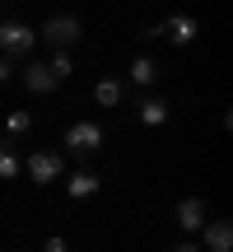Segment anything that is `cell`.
I'll return each instance as SVG.
<instances>
[{
	"mask_svg": "<svg viewBox=\"0 0 233 252\" xmlns=\"http://www.w3.org/2000/svg\"><path fill=\"white\" fill-rule=\"evenodd\" d=\"M33 33H37V42H47L52 52H65L70 42L84 37V24H80V14H52L42 28H33Z\"/></svg>",
	"mask_w": 233,
	"mask_h": 252,
	"instance_id": "cell-1",
	"label": "cell"
},
{
	"mask_svg": "<svg viewBox=\"0 0 233 252\" xmlns=\"http://www.w3.org/2000/svg\"><path fill=\"white\" fill-rule=\"evenodd\" d=\"M33 47H37V33H33L28 24H19V19H5V24H0V56L24 61Z\"/></svg>",
	"mask_w": 233,
	"mask_h": 252,
	"instance_id": "cell-2",
	"label": "cell"
},
{
	"mask_svg": "<svg viewBox=\"0 0 233 252\" xmlns=\"http://www.w3.org/2000/svg\"><path fill=\"white\" fill-rule=\"evenodd\" d=\"M24 173L37 182V187H52L56 178H65V154H56V150H33V154H28V163H24Z\"/></svg>",
	"mask_w": 233,
	"mask_h": 252,
	"instance_id": "cell-3",
	"label": "cell"
},
{
	"mask_svg": "<svg viewBox=\"0 0 233 252\" xmlns=\"http://www.w3.org/2000/svg\"><path fill=\"white\" fill-rule=\"evenodd\" d=\"M65 150H70L75 159L98 154V150H103V126H98V122H75L70 131H65Z\"/></svg>",
	"mask_w": 233,
	"mask_h": 252,
	"instance_id": "cell-4",
	"label": "cell"
},
{
	"mask_svg": "<svg viewBox=\"0 0 233 252\" xmlns=\"http://www.w3.org/2000/svg\"><path fill=\"white\" fill-rule=\"evenodd\" d=\"M201 252H233V220H205V248Z\"/></svg>",
	"mask_w": 233,
	"mask_h": 252,
	"instance_id": "cell-5",
	"label": "cell"
},
{
	"mask_svg": "<svg viewBox=\"0 0 233 252\" xmlns=\"http://www.w3.org/2000/svg\"><path fill=\"white\" fill-rule=\"evenodd\" d=\"M24 84H28V94H37V98L56 94V80H52V70H47V61H24Z\"/></svg>",
	"mask_w": 233,
	"mask_h": 252,
	"instance_id": "cell-6",
	"label": "cell"
},
{
	"mask_svg": "<svg viewBox=\"0 0 233 252\" xmlns=\"http://www.w3.org/2000/svg\"><path fill=\"white\" fill-rule=\"evenodd\" d=\"M177 224L187 229V234H201V229H205V201L201 196H182L177 201Z\"/></svg>",
	"mask_w": 233,
	"mask_h": 252,
	"instance_id": "cell-7",
	"label": "cell"
},
{
	"mask_svg": "<svg viewBox=\"0 0 233 252\" xmlns=\"http://www.w3.org/2000/svg\"><path fill=\"white\" fill-rule=\"evenodd\" d=\"M196 33H201V24H196L191 14H168V24H163V37H168V42H177V47H187Z\"/></svg>",
	"mask_w": 233,
	"mask_h": 252,
	"instance_id": "cell-8",
	"label": "cell"
},
{
	"mask_svg": "<svg viewBox=\"0 0 233 252\" xmlns=\"http://www.w3.org/2000/svg\"><path fill=\"white\" fill-rule=\"evenodd\" d=\"M103 182H98V173H89V168H80V173H70V178H65V191H70L75 201H84V196H93V191H98Z\"/></svg>",
	"mask_w": 233,
	"mask_h": 252,
	"instance_id": "cell-9",
	"label": "cell"
},
{
	"mask_svg": "<svg viewBox=\"0 0 233 252\" xmlns=\"http://www.w3.org/2000/svg\"><path fill=\"white\" fill-rule=\"evenodd\" d=\"M140 122H145V126H163V122H168V98L145 94V98H140Z\"/></svg>",
	"mask_w": 233,
	"mask_h": 252,
	"instance_id": "cell-10",
	"label": "cell"
},
{
	"mask_svg": "<svg viewBox=\"0 0 233 252\" xmlns=\"http://www.w3.org/2000/svg\"><path fill=\"white\" fill-rule=\"evenodd\" d=\"M154 80H159V61H154V56H135V61H131V84L154 89Z\"/></svg>",
	"mask_w": 233,
	"mask_h": 252,
	"instance_id": "cell-11",
	"label": "cell"
},
{
	"mask_svg": "<svg viewBox=\"0 0 233 252\" xmlns=\"http://www.w3.org/2000/svg\"><path fill=\"white\" fill-rule=\"evenodd\" d=\"M121 98H126V84L121 80H98V84H93V103H98V108H116Z\"/></svg>",
	"mask_w": 233,
	"mask_h": 252,
	"instance_id": "cell-12",
	"label": "cell"
},
{
	"mask_svg": "<svg viewBox=\"0 0 233 252\" xmlns=\"http://www.w3.org/2000/svg\"><path fill=\"white\" fill-rule=\"evenodd\" d=\"M0 178H19V154H14V135H0Z\"/></svg>",
	"mask_w": 233,
	"mask_h": 252,
	"instance_id": "cell-13",
	"label": "cell"
},
{
	"mask_svg": "<svg viewBox=\"0 0 233 252\" xmlns=\"http://www.w3.org/2000/svg\"><path fill=\"white\" fill-rule=\"evenodd\" d=\"M47 70H52V80H56V84H65V80L75 75V61H70V52H52V56H47Z\"/></svg>",
	"mask_w": 233,
	"mask_h": 252,
	"instance_id": "cell-14",
	"label": "cell"
},
{
	"mask_svg": "<svg viewBox=\"0 0 233 252\" xmlns=\"http://www.w3.org/2000/svg\"><path fill=\"white\" fill-rule=\"evenodd\" d=\"M28 131H33V112L14 108V112L5 117V135H14V140H19V135H28Z\"/></svg>",
	"mask_w": 233,
	"mask_h": 252,
	"instance_id": "cell-15",
	"label": "cell"
},
{
	"mask_svg": "<svg viewBox=\"0 0 233 252\" xmlns=\"http://www.w3.org/2000/svg\"><path fill=\"white\" fill-rule=\"evenodd\" d=\"M42 252H70V243H65L61 234H52V238H47V243H42Z\"/></svg>",
	"mask_w": 233,
	"mask_h": 252,
	"instance_id": "cell-16",
	"label": "cell"
},
{
	"mask_svg": "<svg viewBox=\"0 0 233 252\" xmlns=\"http://www.w3.org/2000/svg\"><path fill=\"white\" fill-rule=\"evenodd\" d=\"M14 70H19V65L9 61V56H0V84H5V80H14Z\"/></svg>",
	"mask_w": 233,
	"mask_h": 252,
	"instance_id": "cell-17",
	"label": "cell"
},
{
	"mask_svg": "<svg viewBox=\"0 0 233 252\" xmlns=\"http://www.w3.org/2000/svg\"><path fill=\"white\" fill-rule=\"evenodd\" d=\"M168 252H201V243H191V238H177V243H168Z\"/></svg>",
	"mask_w": 233,
	"mask_h": 252,
	"instance_id": "cell-18",
	"label": "cell"
},
{
	"mask_svg": "<svg viewBox=\"0 0 233 252\" xmlns=\"http://www.w3.org/2000/svg\"><path fill=\"white\" fill-rule=\"evenodd\" d=\"M140 37H163V24H140Z\"/></svg>",
	"mask_w": 233,
	"mask_h": 252,
	"instance_id": "cell-19",
	"label": "cell"
}]
</instances>
